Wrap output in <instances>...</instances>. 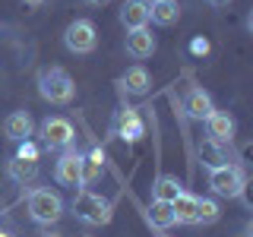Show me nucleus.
Masks as SVG:
<instances>
[{
    "label": "nucleus",
    "instance_id": "1",
    "mask_svg": "<svg viewBox=\"0 0 253 237\" xmlns=\"http://www.w3.org/2000/svg\"><path fill=\"white\" fill-rule=\"evenodd\" d=\"M70 209H73V215L83 221V225H92V228L108 225L111 215H114V202H111L108 196H101V193H95V190H89V187H79V190H76Z\"/></svg>",
    "mask_w": 253,
    "mask_h": 237
},
{
    "label": "nucleus",
    "instance_id": "2",
    "mask_svg": "<svg viewBox=\"0 0 253 237\" xmlns=\"http://www.w3.org/2000/svg\"><path fill=\"white\" fill-rule=\"evenodd\" d=\"M38 95L51 105H70L76 95V82L63 67H44L38 73Z\"/></svg>",
    "mask_w": 253,
    "mask_h": 237
},
{
    "label": "nucleus",
    "instance_id": "3",
    "mask_svg": "<svg viewBox=\"0 0 253 237\" xmlns=\"http://www.w3.org/2000/svg\"><path fill=\"white\" fill-rule=\"evenodd\" d=\"M63 196L51 187H35L29 193V218L35 225H54L63 218Z\"/></svg>",
    "mask_w": 253,
    "mask_h": 237
},
{
    "label": "nucleus",
    "instance_id": "4",
    "mask_svg": "<svg viewBox=\"0 0 253 237\" xmlns=\"http://www.w3.org/2000/svg\"><path fill=\"white\" fill-rule=\"evenodd\" d=\"M244 184H247V177H244V168L241 164H225V168H215L209 171V187L215 196H225V199H237V196H244Z\"/></svg>",
    "mask_w": 253,
    "mask_h": 237
},
{
    "label": "nucleus",
    "instance_id": "5",
    "mask_svg": "<svg viewBox=\"0 0 253 237\" xmlns=\"http://www.w3.org/2000/svg\"><path fill=\"white\" fill-rule=\"evenodd\" d=\"M38 136H42L44 149H51V152H67L76 142V130L67 117H47L42 123V130H38Z\"/></svg>",
    "mask_w": 253,
    "mask_h": 237
},
{
    "label": "nucleus",
    "instance_id": "6",
    "mask_svg": "<svg viewBox=\"0 0 253 237\" xmlns=\"http://www.w3.org/2000/svg\"><path fill=\"white\" fill-rule=\"evenodd\" d=\"M63 47L70 54H92L98 47V29L92 19H76L63 32Z\"/></svg>",
    "mask_w": 253,
    "mask_h": 237
},
{
    "label": "nucleus",
    "instance_id": "7",
    "mask_svg": "<svg viewBox=\"0 0 253 237\" xmlns=\"http://www.w3.org/2000/svg\"><path fill=\"white\" fill-rule=\"evenodd\" d=\"M54 180L63 187H83V155L76 149L60 152L57 164H54Z\"/></svg>",
    "mask_w": 253,
    "mask_h": 237
},
{
    "label": "nucleus",
    "instance_id": "8",
    "mask_svg": "<svg viewBox=\"0 0 253 237\" xmlns=\"http://www.w3.org/2000/svg\"><path fill=\"white\" fill-rule=\"evenodd\" d=\"M206 133H209V136L206 139H212V142H221V146H228V142L234 139V133H237V123H234V117L228 114V111H212L209 117H206Z\"/></svg>",
    "mask_w": 253,
    "mask_h": 237
},
{
    "label": "nucleus",
    "instance_id": "9",
    "mask_svg": "<svg viewBox=\"0 0 253 237\" xmlns=\"http://www.w3.org/2000/svg\"><path fill=\"white\" fill-rule=\"evenodd\" d=\"M114 133H117L121 139H126V142L142 139L146 126H142V120H139V111H136V108H121V111H117V117H114Z\"/></svg>",
    "mask_w": 253,
    "mask_h": 237
},
{
    "label": "nucleus",
    "instance_id": "10",
    "mask_svg": "<svg viewBox=\"0 0 253 237\" xmlns=\"http://www.w3.org/2000/svg\"><path fill=\"white\" fill-rule=\"evenodd\" d=\"M155 35L149 29H133V32H126V54H130L133 60H149L155 54Z\"/></svg>",
    "mask_w": 253,
    "mask_h": 237
},
{
    "label": "nucleus",
    "instance_id": "11",
    "mask_svg": "<svg viewBox=\"0 0 253 237\" xmlns=\"http://www.w3.org/2000/svg\"><path fill=\"white\" fill-rule=\"evenodd\" d=\"M32 133H35V123H32L29 111H13V114H6V120H3V136L6 139L26 142Z\"/></svg>",
    "mask_w": 253,
    "mask_h": 237
},
{
    "label": "nucleus",
    "instance_id": "12",
    "mask_svg": "<svg viewBox=\"0 0 253 237\" xmlns=\"http://www.w3.org/2000/svg\"><path fill=\"white\" fill-rule=\"evenodd\" d=\"M121 26L126 32L149 29V0H124V6H121Z\"/></svg>",
    "mask_w": 253,
    "mask_h": 237
},
{
    "label": "nucleus",
    "instance_id": "13",
    "mask_svg": "<svg viewBox=\"0 0 253 237\" xmlns=\"http://www.w3.org/2000/svg\"><path fill=\"white\" fill-rule=\"evenodd\" d=\"M184 108H187V117H190V120H206V117L215 111V105H212V95L206 92V89H200V85H193V89L187 92Z\"/></svg>",
    "mask_w": 253,
    "mask_h": 237
},
{
    "label": "nucleus",
    "instance_id": "14",
    "mask_svg": "<svg viewBox=\"0 0 253 237\" xmlns=\"http://www.w3.org/2000/svg\"><path fill=\"white\" fill-rule=\"evenodd\" d=\"M196 155H200V161H203L209 171L231 164V158H228V149L221 146V142H212V139H200V146H196Z\"/></svg>",
    "mask_w": 253,
    "mask_h": 237
},
{
    "label": "nucleus",
    "instance_id": "15",
    "mask_svg": "<svg viewBox=\"0 0 253 237\" xmlns=\"http://www.w3.org/2000/svg\"><path fill=\"white\" fill-rule=\"evenodd\" d=\"M121 85H124L126 95H146L152 89V76H149V70L142 67V63H136V67H130L121 76Z\"/></svg>",
    "mask_w": 253,
    "mask_h": 237
},
{
    "label": "nucleus",
    "instance_id": "16",
    "mask_svg": "<svg viewBox=\"0 0 253 237\" xmlns=\"http://www.w3.org/2000/svg\"><path fill=\"white\" fill-rule=\"evenodd\" d=\"M171 209H174V221L177 225H196V209H200V196H193V193H180L177 199L171 202Z\"/></svg>",
    "mask_w": 253,
    "mask_h": 237
},
{
    "label": "nucleus",
    "instance_id": "17",
    "mask_svg": "<svg viewBox=\"0 0 253 237\" xmlns=\"http://www.w3.org/2000/svg\"><path fill=\"white\" fill-rule=\"evenodd\" d=\"M177 19H180L177 0H155V3H149V22H155V26H174Z\"/></svg>",
    "mask_w": 253,
    "mask_h": 237
},
{
    "label": "nucleus",
    "instance_id": "18",
    "mask_svg": "<svg viewBox=\"0 0 253 237\" xmlns=\"http://www.w3.org/2000/svg\"><path fill=\"white\" fill-rule=\"evenodd\" d=\"M6 177L13 180V184H32V180L38 177V161H26V158H10L6 161Z\"/></svg>",
    "mask_w": 253,
    "mask_h": 237
},
{
    "label": "nucleus",
    "instance_id": "19",
    "mask_svg": "<svg viewBox=\"0 0 253 237\" xmlns=\"http://www.w3.org/2000/svg\"><path fill=\"white\" fill-rule=\"evenodd\" d=\"M180 193H184V184L174 174H162L152 184V199H158V202H174Z\"/></svg>",
    "mask_w": 253,
    "mask_h": 237
},
{
    "label": "nucleus",
    "instance_id": "20",
    "mask_svg": "<svg viewBox=\"0 0 253 237\" xmlns=\"http://www.w3.org/2000/svg\"><path fill=\"white\" fill-rule=\"evenodd\" d=\"M146 218H149V225H152V228H158V231H168L171 225H177V221H174L171 202H158V199H152V205H149V212H146Z\"/></svg>",
    "mask_w": 253,
    "mask_h": 237
},
{
    "label": "nucleus",
    "instance_id": "21",
    "mask_svg": "<svg viewBox=\"0 0 253 237\" xmlns=\"http://www.w3.org/2000/svg\"><path fill=\"white\" fill-rule=\"evenodd\" d=\"M105 171V152L101 149H92L89 155H83V187H92L95 180Z\"/></svg>",
    "mask_w": 253,
    "mask_h": 237
},
{
    "label": "nucleus",
    "instance_id": "22",
    "mask_svg": "<svg viewBox=\"0 0 253 237\" xmlns=\"http://www.w3.org/2000/svg\"><path fill=\"white\" fill-rule=\"evenodd\" d=\"M221 218V209L215 199H203L200 196V209H196V225H215Z\"/></svg>",
    "mask_w": 253,
    "mask_h": 237
},
{
    "label": "nucleus",
    "instance_id": "23",
    "mask_svg": "<svg viewBox=\"0 0 253 237\" xmlns=\"http://www.w3.org/2000/svg\"><path fill=\"white\" fill-rule=\"evenodd\" d=\"M16 158H26V161H38V146L32 139L19 142V149H16Z\"/></svg>",
    "mask_w": 253,
    "mask_h": 237
},
{
    "label": "nucleus",
    "instance_id": "24",
    "mask_svg": "<svg viewBox=\"0 0 253 237\" xmlns=\"http://www.w3.org/2000/svg\"><path fill=\"white\" fill-rule=\"evenodd\" d=\"M206 3H209V6H228L231 0H206Z\"/></svg>",
    "mask_w": 253,
    "mask_h": 237
},
{
    "label": "nucleus",
    "instance_id": "25",
    "mask_svg": "<svg viewBox=\"0 0 253 237\" xmlns=\"http://www.w3.org/2000/svg\"><path fill=\"white\" fill-rule=\"evenodd\" d=\"M22 3H29V6H42L44 0H22Z\"/></svg>",
    "mask_w": 253,
    "mask_h": 237
},
{
    "label": "nucleus",
    "instance_id": "26",
    "mask_svg": "<svg viewBox=\"0 0 253 237\" xmlns=\"http://www.w3.org/2000/svg\"><path fill=\"white\" fill-rule=\"evenodd\" d=\"M92 6H105V3H111V0H89Z\"/></svg>",
    "mask_w": 253,
    "mask_h": 237
},
{
    "label": "nucleus",
    "instance_id": "27",
    "mask_svg": "<svg viewBox=\"0 0 253 237\" xmlns=\"http://www.w3.org/2000/svg\"><path fill=\"white\" fill-rule=\"evenodd\" d=\"M0 237H10V234H6V231H0Z\"/></svg>",
    "mask_w": 253,
    "mask_h": 237
},
{
    "label": "nucleus",
    "instance_id": "28",
    "mask_svg": "<svg viewBox=\"0 0 253 237\" xmlns=\"http://www.w3.org/2000/svg\"><path fill=\"white\" fill-rule=\"evenodd\" d=\"M149 3H155V0H149Z\"/></svg>",
    "mask_w": 253,
    "mask_h": 237
}]
</instances>
